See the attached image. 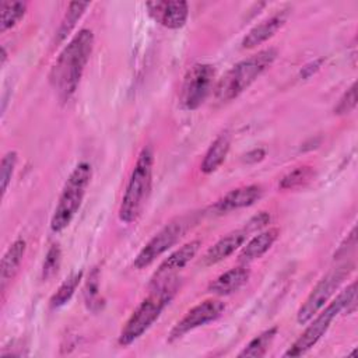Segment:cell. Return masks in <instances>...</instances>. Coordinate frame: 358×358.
<instances>
[{"instance_id":"cell-1","label":"cell","mask_w":358,"mask_h":358,"mask_svg":"<svg viewBox=\"0 0 358 358\" xmlns=\"http://www.w3.org/2000/svg\"><path fill=\"white\" fill-rule=\"evenodd\" d=\"M94 49V34L80 29L63 48L49 73V81L60 101H69L78 88Z\"/></svg>"},{"instance_id":"cell-2","label":"cell","mask_w":358,"mask_h":358,"mask_svg":"<svg viewBox=\"0 0 358 358\" xmlns=\"http://www.w3.org/2000/svg\"><path fill=\"white\" fill-rule=\"evenodd\" d=\"M152 287L154 289L151 291V294L137 305V308L133 310V313L122 327L117 338L119 345H130L152 326V323L159 317L165 306L173 298L178 289V281L176 277H173Z\"/></svg>"},{"instance_id":"cell-3","label":"cell","mask_w":358,"mask_h":358,"mask_svg":"<svg viewBox=\"0 0 358 358\" xmlns=\"http://www.w3.org/2000/svg\"><path fill=\"white\" fill-rule=\"evenodd\" d=\"M275 59L277 50L268 48L235 63L215 84V101L228 102L239 96L274 63Z\"/></svg>"},{"instance_id":"cell-4","label":"cell","mask_w":358,"mask_h":358,"mask_svg":"<svg viewBox=\"0 0 358 358\" xmlns=\"http://www.w3.org/2000/svg\"><path fill=\"white\" fill-rule=\"evenodd\" d=\"M152 166L154 152L150 145H145L136 159L122 196L119 206V220L122 222L131 224L140 217L151 192Z\"/></svg>"},{"instance_id":"cell-5","label":"cell","mask_w":358,"mask_h":358,"mask_svg":"<svg viewBox=\"0 0 358 358\" xmlns=\"http://www.w3.org/2000/svg\"><path fill=\"white\" fill-rule=\"evenodd\" d=\"M357 302V282L352 281L348 287H345L340 294L323 306L308 323L306 329L301 333V336L292 343V345L285 351L284 357H301L306 354L329 330L331 322L341 313L343 310H348L350 308H355Z\"/></svg>"},{"instance_id":"cell-6","label":"cell","mask_w":358,"mask_h":358,"mask_svg":"<svg viewBox=\"0 0 358 358\" xmlns=\"http://www.w3.org/2000/svg\"><path fill=\"white\" fill-rule=\"evenodd\" d=\"M91 176L92 168L88 162L77 164L70 172L50 218V229L53 232H62L73 221L81 207Z\"/></svg>"},{"instance_id":"cell-7","label":"cell","mask_w":358,"mask_h":358,"mask_svg":"<svg viewBox=\"0 0 358 358\" xmlns=\"http://www.w3.org/2000/svg\"><path fill=\"white\" fill-rule=\"evenodd\" d=\"M354 266L351 263H344L327 271L312 288L305 302L296 312V322L299 324H306L333 296L336 289L343 284V281L350 275Z\"/></svg>"},{"instance_id":"cell-8","label":"cell","mask_w":358,"mask_h":358,"mask_svg":"<svg viewBox=\"0 0 358 358\" xmlns=\"http://www.w3.org/2000/svg\"><path fill=\"white\" fill-rule=\"evenodd\" d=\"M215 69L208 63L193 64L183 80L180 90V103L186 110L200 108L211 90H214Z\"/></svg>"},{"instance_id":"cell-9","label":"cell","mask_w":358,"mask_h":358,"mask_svg":"<svg viewBox=\"0 0 358 358\" xmlns=\"http://www.w3.org/2000/svg\"><path fill=\"white\" fill-rule=\"evenodd\" d=\"M186 221L185 220H175L161 228L137 253L133 260V267L141 270L151 263H154L162 253L171 249L185 234L186 231Z\"/></svg>"},{"instance_id":"cell-10","label":"cell","mask_w":358,"mask_h":358,"mask_svg":"<svg viewBox=\"0 0 358 358\" xmlns=\"http://www.w3.org/2000/svg\"><path fill=\"white\" fill-rule=\"evenodd\" d=\"M224 310L225 303L220 299L210 298L197 303L196 306L190 308L179 322H176V324L169 331L168 340L175 341L183 337L186 333L217 320L224 313Z\"/></svg>"},{"instance_id":"cell-11","label":"cell","mask_w":358,"mask_h":358,"mask_svg":"<svg viewBox=\"0 0 358 358\" xmlns=\"http://www.w3.org/2000/svg\"><path fill=\"white\" fill-rule=\"evenodd\" d=\"M150 17L168 29L182 28L189 17V6L180 0H164L145 3Z\"/></svg>"},{"instance_id":"cell-12","label":"cell","mask_w":358,"mask_h":358,"mask_svg":"<svg viewBox=\"0 0 358 358\" xmlns=\"http://www.w3.org/2000/svg\"><path fill=\"white\" fill-rule=\"evenodd\" d=\"M200 246H201V242L199 239H193V241L182 245L175 252H172L159 264L158 270L154 273V275L151 278V285L161 284L164 281L173 278L179 270H182L187 263H190L193 260V257L197 255Z\"/></svg>"},{"instance_id":"cell-13","label":"cell","mask_w":358,"mask_h":358,"mask_svg":"<svg viewBox=\"0 0 358 358\" xmlns=\"http://www.w3.org/2000/svg\"><path fill=\"white\" fill-rule=\"evenodd\" d=\"M262 194H263V189L260 185L239 186L236 189L229 190L227 194L218 199L213 206V210L217 213H227V211L249 207L255 204L257 200H260Z\"/></svg>"},{"instance_id":"cell-14","label":"cell","mask_w":358,"mask_h":358,"mask_svg":"<svg viewBox=\"0 0 358 358\" xmlns=\"http://www.w3.org/2000/svg\"><path fill=\"white\" fill-rule=\"evenodd\" d=\"M288 13L285 10L277 11L275 14L267 17L266 20L260 21L257 25H255L242 39V48L243 49H252L263 42L273 38L287 22Z\"/></svg>"},{"instance_id":"cell-15","label":"cell","mask_w":358,"mask_h":358,"mask_svg":"<svg viewBox=\"0 0 358 358\" xmlns=\"http://www.w3.org/2000/svg\"><path fill=\"white\" fill-rule=\"evenodd\" d=\"M248 236H249V232L245 228H239L227 234L206 252L203 257V263L206 266H213L222 262L224 259L229 257L235 250H238L245 243Z\"/></svg>"},{"instance_id":"cell-16","label":"cell","mask_w":358,"mask_h":358,"mask_svg":"<svg viewBox=\"0 0 358 358\" xmlns=\"http://www.w3.org/2000/svg\"><path fill=\"white\" fill-rule=\"evenodd\" d=\"M249 275H250V271L245 264L232 267L225 273L220 274L213 282H210L207 291L218 296L231 295L246 284V281L249 280Z\"/></svg>"},{"instance_id":"cell-17","label":"cell","mask_w":358,"mask_h":358,"mask_svg":"<svg viewBox=\"0 0 358 358\" xmlns=\"http://www.w3.org/2000/svg\"><path fill=\"white\" fill-rule=\"evenodd\" d=\"M278 235H280L278 228H268L266 231L259 232L242 248L239 253V262L246 266L253 260L260 259L274 245Z\"/></svg>"},{"instance_id":"cell-18","label":"cell","mask_w":358,"mask_h":358,"mask_svg":"<svg viewBox=\"0 0 358 358\" xmlns=\"http://www.w3.org/2000/svg\"><path fill=\"white\" fill-rule=\"evenodd\" d=\"M25 250H27L25 241L22 238H18L8 246V249L3 255L1 266H0V280H1L3 289L17 274V271L22 263Z\"/></svg>"},{"instance_id":"cell-19","label":"cell","mask_w":358,"mask_h":358,"mask_svg":"<svg viewBox=\"0 0 358 358\" xmlns=\"http://www.w3.org/2000/svg\"><path fill=\"white\" fill-rule=\"evenodd\" d=\"M231 147V134L229 131L220 133L215 140L210 144L208 150L204 154V158L200 164V171L203 173H213L217 171L221 164L225 161Z\"/></svg>"},{"instance_id":"cell-20","label":"cell","mask_w":358,"mask_h":358,"mask_svg":"<svg viewBox=\"0 0 358 358\" xmlns=\"http://www.w3.org/2000/svg\"><path fill=\"white\" fill-rule=\"evenodd\" d=\"M277 327H270L264 331H262L259 336L253 337L245 347L243 350L238 354V357H250V358H259V357H264L268 347L271 345L275 334H277Z\"/></svg>"},{"instance_id":"cell-21","label":"cell","mask_w":358,"mask_h":358,"mask_svg":"<svg viewBox=\"0 0 358 358\" xmlns=\"http://www.w3.org/2000/svg\"><path fill=\"white\" fill-rule=\"evenodd\" d=\"M27 1H1V20H0V31L6 32L7 29L14 28L27 13Z\"/></svg>"},{"instance_id":"cell-22","label":"cell","mask_w":358,"mask_h":358,"mask_svg":"<svg viewBox=\"0 0 358 358\" xmlns=\"http://www.w3.org/2000/svg\"><path fill=\"white\" fill-rule=\"evenodd\" d=\"M83 278V271H76V273H71L62 284L60 287L56 289V292L52 295L49 303H50V308L56 309V308H60L63 305H66L71 296L74 295L80 281Z\"/></svg>"},{"instance_id":"cell-23","label":"cell","mask_w":358,"mask_h":358,"mask_svg":"<svg viewBox=\"0 0 358 358\" xmlns=\"http://www.w3.org/2000/svg\"><path fill=\"white\" fill-rule=\"evenodd\" d=\"M88 7H90V3H81V1H73L69 4L66 14L62 20V24L59 27V31L56 34L57 42L63 41L70 34V31L76 27L77 21L81 18V15L85 13Z\"/></svg>"},{"instance_id":"cell-24","label":"cell","mask_w":358,"mask_h":358,"mask_svg":"<svg viewBox=\"0 0 358 358\" xmlns=\"http://www.w3.org/2000/svg\"><path fill=\"white\" fill-rule=\"evenodd\" d=\"M84 299H85L87 308L91 310H99L103 305V301L99 294V271H98V268H94L90 273V277H88L85 288H84Z\"/></svg>"},{"instance_id":"cell-25","label":"cell","mask_w":358,"mask_h":358,"mask_svg":"<svg viewBox=\"0 0 358 358\" xmlns=\"http://www.w3.org/2000/svg\"><path fill=\"white\" fill-rule=\"evenodd\" d=\"M313 168L312 166H298L282 176L280 180V187L284 190L295 189L306 185L313 178Z\"/></svg>"},{"instance_id":"cell-26","label":"cell","mask_w":358,"mask_h":358,"mask_svg":"<svg viewBox=\"0 0 358 358\" xmlns=\"http://www.w3.org/2000/svg\"><path fill=\"white\" fill-rule=\"evenodd\" d=\"M17 159H18V154L15 151H7L3 155V158H1V164H0V182H1L3 196L6 194V192L8 189V185L11 182L13 173L15 171Z\"/></svg>"},{"instance_id":"cell-27","label":"cell","mask_w":358,"mask_h":358,"mask_svg":"<svg viewBox=\"0 0 358 358\" xmlns=\"http://www.w3.org/2000/svg\"><path fill=\"white\" fill-rule=\"evenodd\" d=\"M60 262H62V250L59 245H52L46 252L43 266H42V278L45 281L52 278L57 273L60 267Z\"/></svg>"},{"instance_id":"cell-28","label":"cell","mask_w":358,"mask_h":358,"mask_svg":"<svg viewBox=\"0 0 358 358\" xmlns=\"http://www.w3.org/2000/svg\"><path fill=\"white\" fill-rule=\"evenodd\" d=\"M357 106V84L352 83L351 87L343 94L338 103L334 106V113L341 116L352 112Z\"/></svg>"},{"instance_id":"cell-29","label":"cell","mask_w":358,"mask_h":358,"mask_svg":"<svg viewBox=\"0 0 358 358\" xmlns=\"http://www.w3.org/2000/svg\"><path fill=\"white\" fill-rule=\"evenodd\" d=\"M270 222V214L267 211H262L259 213L257 215L252 217L246 224H245V229L252 234V232H256V231H260L263 227H266L267 224Z\"/></svg>"},{"instance_id":"cell-30","label":"cell","mask_w":358,"mask_h":358,"mask_svg":"<svg viewBox=\"0 0 358 358\" xmlns=\"http://www.w3.org/2000/svg\"><path fill=\"white\" fill-rule=\"evenodd\" d=\"M355 246H357V229L352 228L351 232L348 234V236L344 239V242L337 249V252L334 255V259H340L341 256L345 257L350 252H354Z\"/></svg>"},{"instance_id":"cell-31","label":"cell","mask_w":358,"mask_h":358,"mask_svg":"<svg viewBox=\"0 0 358 358\" xmlns=\"http://www.w3.org/2000/svg\"><path fill=\"white\" fill-rule=\"evenodd\" d=\"M322 63H323V59H317V60H313V62L305 64V66L302 67V70H301V76H302L303 78L310 77L312 74H315V73L320 69Z\"/></svg>"},{"instance_id":"cell-32","label":"cell","mask_w":358,"mask_h":358,"mask_svg":"<svg viewBox=\"0 0 358 358\" xmlns=\"http://www.w3.org/2000/svg\"><path fill=\"white\" fill-rule=\"evenodd\" d=\"M264 155H266V152H264V150H262V148H256V150H252V151H249V152H246L243 157V159L246 161V162H250V164H255V162H259V161H262L263 158H264Z\"/></svg>"},{"instance_id":"cell-33","label":"cell","mask_w":358,"mask_h":358,"mask_svg":"<svg viewBox=\"0 0 358 358\" xmlns=\"http://www.w3.org/2000/svg\"><path fill=\"white\" fill-rule=\"evenodd\" d=\"M6 60H7V50H6V48L3 46V49H1V64H3V66H4Z\"/></svg>"}]
</instances>
